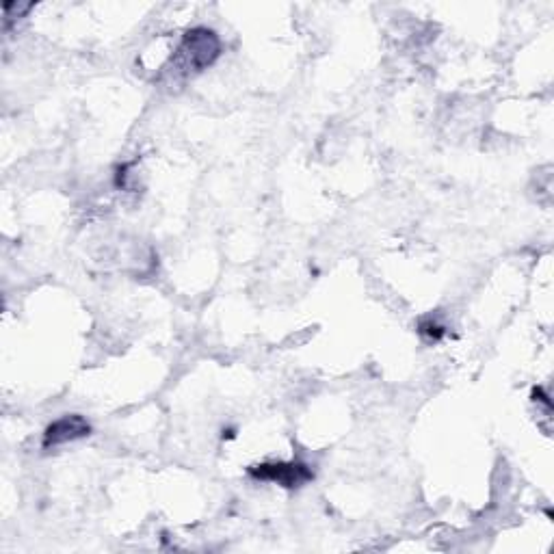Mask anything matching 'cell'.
<instances>
[{
  "label": "cell",
  "instance_id": "1",
  "mask_svg": "<svg viewBox=\"0 0 554 554\" xmlns=\"http://www.w3.org/2000/svg\"><path fill=\"white\" fill-rule=\"evenodd\" d=\"M221 55V42L215 31L197 26L184 33L178 46V55L174 57V74L189 76L193 72H202L210 68Z\"/></svg>",
  "mask_w": 554,
  "mask_h": 554
},
{
  "label": "cell",
  "instance_id": "2",
  "mask_svg": "<svg viewBox=\"0 0 554 554\" xmlns=\"http://www.w3.org/2000/svg\"><path fill=\"white\" fill-rule=\"evenodd\" d=\"M249 474H252V477L258 479V481L277 483L282 487H288V490L306 485L308 481L314 479L312 470L306 464H301V461H277V464H260V466L249 468Z\"/></svg>",
  "mask_w": 554,
  "mask_h": 554
},
{
  "label": "cell",
  "instance_id": "3",
  "mask_svg": "<svg viewBox=\"0 0 554 554\" xmlns=\"http://www.w3.org/2000/svg\"><path fill=\"white\" fill-rule=\"evenodd\" d=\"M89 431H91V427L83 416H78V414L63 416V418L52 422V425L46 429L44 448H57V446L87 438Z\"/></svg>",
  "mask_w": 554,
  "mask_h": 554
}]
</instances>
